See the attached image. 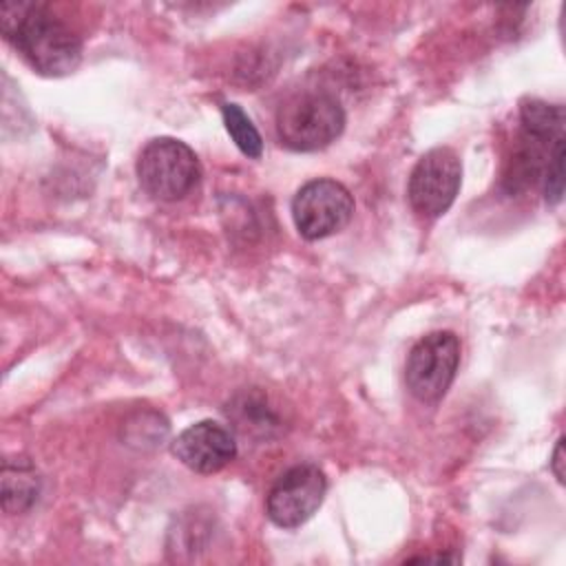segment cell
Returning <instances> with one entry per match:
<instances>
[{
    "label": "cell",
    "mask_w": 566,
    "mask_h": 566,
    "mask_svg": "<svg viewBox=\"0 0 566 566\" xmlns=\"http://www.w3.org/2000/svg\"><path fill=\"white\" fill-rule=\"evenodd\" d=\"M0 29L42 75H69L82 62L80 35L44 4L4 2L0 9Z\"/></svg>",
    "instance_id": "cell-1"
},
{
    "label": "cell",
    "mask_w": 566,
    "mask_h": 566,
    "mask_svg": "<svg viewBox=\"0 0 566 566\" xmlns=\"http://www.w3.org/2000/svg\"><path fill=\"white\" fill-rule=\"evenodd\" d=\"M345 128L340 102L323 91H303L287 97L276 111L279 142L298 153L329 146Z\"/></svg>",
    "instance_id": "cell-2"
},
{
    "label": "cell",
    "mask_w": 566,
    "mask_h": 566,
    "mask_svg": "<svg viewBox=\"0 0 566 566\" xmlns=\"http://www.w3.org/2000/svg\"><path fill=\"white\" fill-rule=\"evenodd\" d=\"M137 179L153 199L179 201L197 188L201 164L181 139L155 137L137 157Z\"/></svg>",
    "instance_id": "cell-3"
},
{
    "label": "cell",
    "mask_w": 566,
    "mask_h": 566,
    "mask_svg": "<svg viewBox=\"0 0 566 566\" xmlns=\"http://www.w3.org/2000/svg\"><path fill=\"white\" fill-rule=\"evenodd\" d=\"M460 365V340L453 332H431L409 352L405 382L420 402H438L451 387Z\"/></svg>",
    "instance_id": "cell-4"
},
{
    "label": "cell",
    "mask_w": 566,
    "mask_h": 566,
    "mask_svg": "<svg viewBox=\"0 0 566 566\" xmlns=\"http://www.w3.org/2000/svg\"><path fill=\"white\" fill-rule=\"evenodd\" d=\"M354 214L352 192L336 179L321 177L303 184L292 199V219L307 241L340 232Z\"/></svg>",
    "instance_id": "cell-5"
},
{
    "label": "cell",
    "mask_w": 566,
    "mask_h": 566,
    "mask_svg": "<svg viewBox=\"0 0 566 566\" xmlns=\"http://www.w3.org/2000/svg\"><path fill=\"white\" fill-rule=\"evenodd\" d=\"M460 181L462 164L455 150L436 146L416 161L407 181V199L420 217L436 219L455 201Z\"/></svg>",
    "instance_id": "cell-6"
},
{
    "label": "cell",
    "mask_w": 566,
    "mask_h": 566,
    "mask_svg": "<svg viewBox=\"0 0 566 566\" xmlns=\"http://www.w3.org/2000/svg\"><path fill=\"white\" fill-rule=\"evenodd\" d=\"M325 491L327 480L316 464H296L272 484L265 500L268 517L281 528H296L318 511Z\"/></svg>",
    "instance_id": "cell-7"
},
{
    "label": "cell",
    "mask_w": 566,
    "mask_h": 566,
    "mask_svg": "<svg viewBox=\"0 0 566 566\" xmlns=\"http://www.w3.org/2000/svg\"><path fill=\"white\" fill-rule=\"evenodd\" d=\"M172 455L195 473H217L237 455L232 431L214 420H201L172 440Z\"/></svg>",
    "instance_id": "cell-8"
},
{
    "label": "cell",
    "mask_w": 566,
    "mask_h": 566,
    "mask_svg": "<svg viewBox=\"0 0 566 566\" xmlns=\"http://www.w3.org/2000/svg\"><path fill=\"white\" fill-rule=\"evenodd\" d=\"M40 473L27 458L4 460L2 464V509L11 515L29 511L40 495Z\"/></svg>",
    "instance_id": "cell-9"
},
{
    "label": "cell",
    "mask_w": 566,
    "mask_h": 566,
    "mask_svg": "<svg viewBox=\"0 0 566 566\" xmlns=\"http://www.w3.org/2000/svg\"><path fill=\"white\" fill-rule=\"evenodd\" d=\"M520 124L524 130L544 135V137H562L564 135V106L548 104L542 99H524L520 106Z\"/></svg>",
    "instance_id": "cell-10"
},
{
    "label": "cell",
    "mask_w": 566,
    "mask_h": 566,
    "mask_svg": "<svg viewBox=\"0 0 566 566\" xmlns=\"http://www.w3.org/2000/svg\"><path fill=\"white\" fill-rule=\"evenodd\" d=\"M221 115H223V126L232 137V142L237 144V148L245 157L259 159L263 155V139L256 126L252 124V119L243 113V108L234 102H226L221 106Z\"/></svg>",
    "instance_id": "cell-11"
},
{
    "label": "cell",
    "mask_w": 566,
    "mask_h": 566,
    "mask_svg": "<svg viewBox=\"0 0 566 566\" xmlns=\"http://www.w3.org/2000/svg\"><path fill=\"white\" fill-rule=\"evenodd\" d=\"M542 188H544L546 203L555 206L562 201V195H564V142H559L553 148V155H551L544 177H542Z\"/></svg>",
    "instance_id": "cell-12"
},
{
    "label": "cell",
    "mask_w": 566,
    "mask_h": 566,
    "mask_svg": "<svg viewBox=\"0 0 566 566\" xmlns=\"http://www.w3.org/2000/svg\"><path fill=\"white\" fill-rule=\"evenodd\" d=\"M562 464H564V438L557 440L555 451H553V460H551V469H553V473H555V478H557L559 482H564V469H562Z\"/></svg>",
    "instance_id": "cell-13"
}]
</instances>
